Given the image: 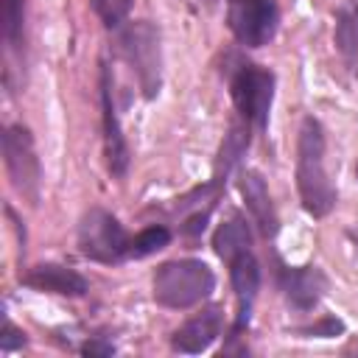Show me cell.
I'll use <instances>...</instances> for the list:
<instances>
[{"label": "cell", "mask_w": 358, "mask_h": 358, "mask_svg": "<svg viewBox=\"0 0 358 358\" xmlns=\"http://www.w3.org/2000/svg\"><path fill=\"white\" fill-rule=\"evenodd\" d=\"M280 22V11L274 0H229L227 25L235 39L246 48L266 45Z\"/></svg>", "instance_id": "5b68a950"}, {"label": "cell", "mask_w": 358, "mask_h": 358, "mask_svg": "<svg viewBox=\"0 0 358 358\" xmlns=\"http://www.w3.org/2000/svg\"><path fill=\"white\" fill-rule=\"evenodd\" d=\"M213 249H215V255H218L221 260H227V263H229L232 257L249 252V249H252V232H249V227H246L241 218L224 221V224L215 229V235H213Z\"/></svg>", "instance_id": "5bb4252c"}, {"label": "cell", "mask_w": 358, "mask_h": 358, "mask_svg": "<svg viewBox=\"0 0 358 358\" xmlns=\"http://www.w3.org/2000/svg\"><path fill=\"white\" fill-rule=\"evenodd\" d=\"M120 53L137 73L145 98H154L162 84V53H159V34L151 22L140 20L131 22L120 34Z\"/></svg>", "instance_id": "3957f363"}, {"label": "cell", "mask_w": 358, "mask_h": 358, "mask_svg": "<svg viewBox=\"0 0 358 358\" xmlns=\"http://www.w3.org/2000/svg\"><path fill=\"white\" fill-rule=\"evenodd\" d=\"M25 25V0H3V36L11 48H20Z\"/></svg>", "instance_id": "2e32d148"}, {"label": "cell", "mask_w": 358, "mask_h": 358, "mask_svg": "<svg viewBox=\"0 0 358 358\" xmlns=\"http://www.w3.org/2000/svg\"><path fill=\"white\" fill-rule=\"evenodd\" d=\"M238 185H241V196L246 201V210L252 213V218L257 221L263 235L271 238L277 232V213H274V204L268 199V187H266L263 176L257 171H243Z\"/></svg>", "instance_id": "4fadbf2b"}, {"label": "cell", "mask_w": 358, "mask_h": 358, "mask_svg": "<svg viewBox=\"0 0 358 358\" xmlns=\"http://www.w3.org/2000/svg\"><path fill=\"white\" fill-rule=\"evenodd\" d=\"M336 48L347 59L358 53V0H347L336 14Z\"/></svg>", "instance_id": "9a60e30c"}, {"label": "cell", "mask_w": 358, "mask_h": 358, "mask_svg": "<svg viewBox=\"0 0 358 358\" xmlns=\"http://www.w3.org/2000/svg\"><path fill=\"white\" fill-rule=\"evenodd\" d=\"M232 101L243 120H249L257 129H266L268 109L274 101V76L263 67L243 64L232 78Z\"/></svg>", "instance_id": "8992f818"}, {"label": "cell", "mask_w": 358, "mask_h": 358, "mask_svg": "<svg viewBox=\"0 0 358 358\" xmlns=\"http://www.w3.org/2000/svg\"><path fill=\"white\" fill-rule=\"evenodd\" d=\"M84 352L87 355H109L112 352V344H87Z\"/></svg>", "instance_id": "44dd1931"}, {"label": "cell", "mask_w": 358, "mask_h": 358, "mask_svg": "<svg viewBox=\"0 0 358 358\" xmlns=\"http://www.w3.org/2000/svg\"><path fill=\"white\" fill-rule=\"evenodd\" d=\"M229 280H232L235 299H238V322H235V327H243L249 322L252 302H255L257 288H260V266H257L252 249L229 260Z\"/></svg>", "instance_id": "30bf717a"}, {"label": "cell", "mask_w": 358, "mask_h": 358, "mask_svg": "<svg viewBox=\"0 0 358 358\" xmlns=\"http://www.w3.org/2000/svg\"><path fill=\"white\" fill-rule=\"evenodd\" d=\"M3 157H6V168L11 176V185L17 187V193H22L25 199L36 201V190H39V159L34 151V140L31 131L25 126H8L3 134Z\"/></svg>", "instance_id": "52a82bcc"}, {"label": "cell", "mask_w": 358, "mask_h": 358, "mask_svg": "<svg viewBox=\"0 0 358 358\" xmlns=\"http://www.w3.org/2000/svg\"><path fill=\"white\" fill-rule=\"evenodd\" d=\"M221 336V310L218 308H207L204 313L187 319L176 333H173V350L176 352H204L215 338Z\"/></svg>", "instance_id": "8fae6325"}, {"label": "cell", "mask_w": 358, "mask_h": 358, "mask_svg": "<svg viewBox=\"0 0 358 358\" xmlns=\"http://www.w3.org/2000/svg\"><path fill=\"white\" fill-rule=\"evenodd\" d=\"M101 106H103V145H106V165L115 176H123L129 168V145L120 131L115 106H112V81L109 70H101Z\"/></svg>", "instance_id": "ba28073f"}, {"label": "cell", "mask_w": 358, "mask_h": 358, "mask_svg": "<svg viewBox=\"0 0 358 358\" xmlns=\"http://www.w3.org/2000/svg\"><path fill=\"white\" fill-rule=\"evenodd\" d=\"M280 288L285 294V299L296 308V310H310L324 288H327V280L324 274L316 268V266H302V268H285L280 274Z\"/></svg>", "instance_id": "9c48e42d"}, {"label": "cell", "mask_w": 358, "mask_h": 358, "mask_svg": "<svg viewBox=\"0 0 358 358\" xmlns=\"http://www.w3.org/2000/svg\"><path fill=\"white\" fill-rule=\"evenodd\" d=\"M22 282L36 288V291H50V294H62V296H81V294H87V280L78 271H73L67 266H59V263L34 266L22 277Z\"/></svg>", "instance_id": "7c38bea8"}, {"label": "cell", "mask_w": 358, "mask_h": 358, "mask_svg": "<svg viewBox=\"0 0 358 358\" xmlns=\"http://www.w3.org/2000/svg\"><path fill=\"white\" fill-rule=\"evenodd\" d=\"M341 330H344V324H341L338 319H324V322H319L316 327H310L313 336H336V333H341Z\"/></svg>", "instance_id": "ffe728a7"}, {"label": "cell", "mask_w": 358, "mask_h": 358, "mask_svg": "<svg viewBox=\"0 0 358 358\" xmlns=\"http://www.w3.org/2000/svg\"><path fill=\"white\" fill-rule=\"evenodd\" d=\"M168 241H171V232H168L165 227H148V229H143L140 235L131 238V243H129V257L154 255V252H159L162 246H168Z\"/></svg>", "instance_id": "e0dca14e"}, {"label": "cell", "mask_w": 358, "mask_h": 358, "mask_svg": "<svg viewBox=\"0 0 358 358\" xmlns=\"http://www.w3.org/2000/svg\"><path fill=\"white\" fill-rule=\"evenodd\" d=\"M131 3H134V0H92V8H95V14L103 20L106 28H117V25L129 17Z\"/></svg>", "instance_id": "ac0fdd59"}, {"label": "cell", "mask_w": 358, "mask_h": 358, "mask_svg": "<svg viewBox=\"0 0 358 358\" xmlns=\"http://www.w3.org/2000/svg\"><path fill=\"white\" fill-rule=\"evenodd\" d=\"M22 344H25V333L17 330L11 322H6L3 336H0V350H3V352H11V350H17V347H22Z\"/></svg>", "instance_id": "d6986e66"}, {"label": "cell", "mask_w": 358, "mask_h": 358, "mask_svg": "<svg viewBox=\"0 0 358 358\" xmlns=\"http://www.w3.org/2000/svg\"><path fill=\"white\" fill-rule=\"evenodd\" d=\"M129 238L126 229L120 227V221L101 210L92 207L90 213H84L81 224H78V249L98 263H117L123 257H129Z\"/></svg>", "instance_id": "277c9868"}, {"label": "cell", "mask_w": 358, "mask_h": 358, "mask_svg": "<svg viewBox=\"0 0 358 358\" xmlns=\"http://www.w3.org/2000/svg\"><path fill=\"white\" fill-rule=\"evenodd\" d=\"M296 187L302 207L313 218H324L336 204V190L324 171V131L322 123L305 117L296 140Z\"/></svg>", "instance_id": "6da1fadb"}, {"label": "cell", "mask_w": 358, "mask_h": 358, "mask_svg": "<svg viewBox=\"0 0 358 358\" xmlns=\"http://www.w3.org/2000/svg\"><path fill=\"white\" fill-rule=\"evenodd\" d=\"M215 288V277L201 260H171L154 274V299L165 308H193L204 302Z\"/></svg>", "instance_id": "7a4b0ae2"}]
</instances>
